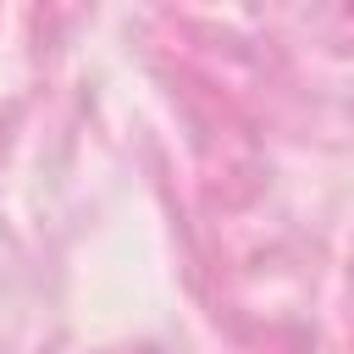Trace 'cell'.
<instances>
[]
</instances>
